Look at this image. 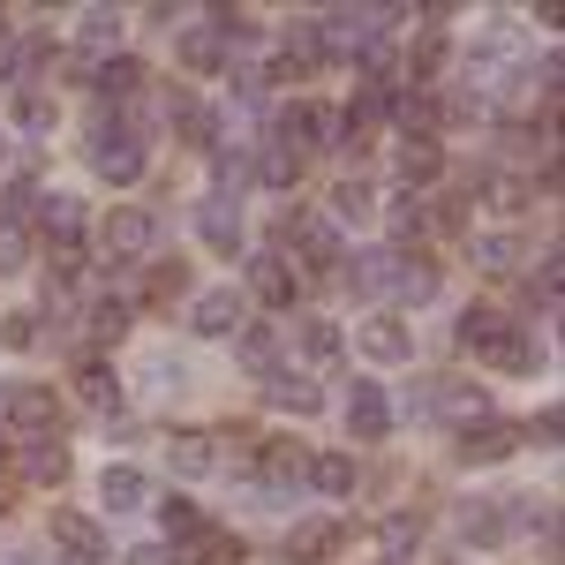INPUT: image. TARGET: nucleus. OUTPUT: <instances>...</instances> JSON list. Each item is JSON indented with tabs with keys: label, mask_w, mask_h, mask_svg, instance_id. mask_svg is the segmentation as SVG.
<instances>
[{
	"label": "nucleus",
	"mask_w": 565,
	"mask_h": 565,
	"mask_svg": "<svg viewBox=\"0 0 565 565\" xmlns=\"http://www.w3.org/2000/svg\"><path fill=\"white\" fill-rule=\"evenodd\" d=\"M98 242H106V257H114V264H143L151 249H159V218L143 212V204H121V212H106Z\"/></svg>",
	"instance_id": "1"
},
{
	"label": "nucleus",
	"mask_w": 565,
	"mask_h": 565,
	"mask_svg": "<svg viewBox=\"0 0 565 565\" xmlns=\"http://www.w3.org/2000/svg\"><path fill=\"white\" fill-rule=\"evenodd\" d=\"M430 415H452L460 430H476V423H490V392H482L476 377H437L430 385Z\"/></svg>",
	"instance_id": "2"
},
{
	"label": "nucleus",
	"mask_w": 565,
	"mask_h": 565,
	"mask_svg": "<svg viewBox=\"0 0 565 565\" xmlns=\"http://www.w3.org/2000/svg\"><path fill=\"white\" fill-rule=\"evenodd\" d=\"M90 167H98L106 181H136V174H143V143H136L129 129H114V121H106V129L90 136Z\"/></svg>",
	"instance_id": "3"
},
{
	"label": "nucleus",
	"mask_w": 565,
	"mask_h": 565,
	"mask_svg": "<svg viewBox=\"0 0 565 565\" xmlns=\"http://www.w3.org/2000/svg\"><path fill=\"white\" fill-rule=\"evenodd\" d=\"M521 452V430L513 423H476V430H460V460L468 468H498V460H513Z\"/></svg>",
	"instance_id": "4"
},
{
	"label": "nucleus",
	"mask_w": 565,
	"mask_h": 565,
	"mask_svg": "<svg viewBox=\"0 0 565 565\" xmlns=\"http://www.w3.org/2000/svg\"><path fill=\"white\" fill-rule=\"evenodd\" d=\"M348 430L362 437V445H377V437L392 430V399L370 377H354V392H348Z\"/></svg>",
	"instance_id": "5"
},
{
	"label": "nucleus",
	"mask_w": 565,
	"mask_h": 565,
	"mask_svg": "<svg viewBox=\"0 0 565 565\" xmlns=\"http://www.w3.org/2000/svg\"><path fill=\"white\" fill-rule=\"evenodd\" d=\"M8 415H15V430H23V437H61V407H53V392H45V385L8 392Z\"/></svg>",
	"instance_id": "6"
},
{
	"label": "nucleus",
	"mask_w": 565,
	"mask_h": 565,
	"mask_svg": "<svg viewBox=\"0 0 565 565\" xmlns=\"http://www.w3.org/2000/svg\"><path fill=\"white\" fill-rule=\"evenodd\" d=\"M53 543H61V551H68L76 565H98V558H106V535H98V521H84V513H68V505L53 513Z\"/></svg>",
	"instance_id": "7"
},
{
	"label": "nucleus",
	"mask_w": 565,
	"mask_h": 565,
	"mask_svg": "<svg viewBox=\"0 0 565 565\" xmlns=\"http://www.w3.org/2000/svg\"><path fill=\"white\" fill-rule=\"evenodd\" d=\"M204 340H234L242 332V295H226V287H212V295H196V317H189Z\"/></svg>",
	"instance_id": "8"
},
{
	"label": "nucleus",
	"mask_w": 565,
	"mask_h": 565,
	"mask_svg": "<svg viewBox=\"0 0 565 565\" xmlns=\"http://www.w3.org/2000/svg\"><path fill=\"white\" fill-rule=\"evenodd\" d=\"M437 174H445V143H437V136H407V143H399V181H407V189H430Z\"/></svg>",
	"instance_id": "9"
},
{
	"label": "nucleus",
	"mask_w": 565,
	"mask_h": 565,
	"mask_svg": "<svg viewBox=\"0 0 565 565\" xmlns=\"http://www.w3.org/2000/svg\"><path fill=\"white\" fill-rule=\"evenodd\" d=\"M362 354H370V362H407V354H415V332H407L399 317H370V324H362Z\"/></svg>",
	"instance_id": "10"
},
{
	"label": "nucleus",
	"mask_w": 565,
	"mask_h": 565,
	"mask_svg": "<svg viewBox=\"0 0 565 565\" xmlns=\"http://www.w3.org/2000/svg\"><path fill=\"white\" fill-rule=\"evenodd\" d=\"M167 460H174V476L196 482V476H212V468H218V445L204 430H174V437H167Z\"/></svg>",
	"instance_id": "11"
},
{
	"label": "nucleus",
	"mask_w": 565,
	"mask_h": 565,
	"mask_svg": "<svg viewBox=\"0 0 565 565\" xmlns=\"http://www.w3.org/2000/svg\"><path fill=\"white\" fill-rule=\"evenodd\" d=\"M392 271H399V249H354L348 287L354 295H392Z\"/></svg>",
	"instance_id": "12"
},
{
	"label": "nucleus",
	"mask_w": 565,
	"mask_h": 565,
	"mask_svg": "<svg viewBox=\"0 0 565 565\" xmlns=\"http://www.w3.org/2000/svg\"><path fill=\"white\" fill-rule=\"evenodd\" d=\"M143 490H151L143 468L121 460V468H106V476H98V505H106V513H136V505H143Z\"/></svg>",
	"instance_id": "13"
},
{
	"label": "nucleus",
	"mask_w": 565,
	"mask_h": 565,
	"mask_svg": "<svg viewBox=\"0 0 565 565\" xmlns=\"http://www.w3.org/2000/svg\"><path fill=\"white\" fill-rule=\"evenodd\" d=\"M196 234H204V242H212L218 257H234V249H242V212H234V204H226V196H212V204H204V212H196Z\"/></svg>",
	"instance_id": "14"
},
{
	"label": "nucleus",
	"mask_w": 565,
	"mask_h": 565,
	"mask_svg": "<svg viewBox=\"0 0 565 565\" xmlns=\"http://www.w3.org/2000/svg\"><path fill=\"white\" fill-rule=\"evenodd\" d=\"M249 287H257V302L287 309V302H295V264H287V257H257V264H249Z\"/></svg>",
	"instance_id": "15"
},
{
	"label": "nucleus",
	"mask_w": 565,
	"mask_h": 565,
	"mask_svg": "<svg viewBox=\"0 0 565 565\" xmlns=\"http://www.w3.org/2000/svg\"><path fill=\"white\" fill-rule=\"evenodd\" d=\"M505 332H513V324H505L498 309H460V324H452V340H460V348H476V354H490Z\"/></svg>",
	"instance_id": "16"
},
{
	"label": "nucleus",
	"mask_w": 565,
	"mask_h": 565,
	"mask_svg": "<svg viewBox=\"0 0 565 565\" xmlns=\"http://www.w3.org/2000/svg\"><path fill=\"white\" fill-rule=\"evenodd\" d=\"M332 551H340V527H324V521H302L295 535H287V558L295 565H324Z\"/></svg>",
	"instance_id": "17"
},
{
	"label": "nucleus",
	"mask_w": 565,
	"mask_h": 565,
	"mask_svg": "<svg viewBox=\"0 0 565 565\" xmlns=\"http://www.w3.org/2000/svg\"><path fill=\"white\" fill-rule=\"evenodd\" d=\"M76 45H84V53H121V15H114V8H84Z\"/></svg>",
	"instance_id": "18"
},
{
	"label": "nucleus",
	"mask_w": 565,
	"mask_h": 565,
	"mask_svg": "<svg viewBox=\"0 0 565 565\" xmlns=\"http://www.w3.org/2000/svg\"><path fill=\"white\" fill-rule=\"evenodd\" d=\"M76 399H84V407H121V377H114V362H84V370H76Z\"/></svg>",
	"instance_id": "19"
},
{
	"label": "nucleus",
	"mask_w": 565,
	"mask_h": 565,
	"mask_svg": "<svg viewBox=\"0 0 565 565\" xmlns=\"http://www.w3.org/2000/svg\"><path fill=\"white\" fill-rule=\"evenodd\" d=\"M234 354H242L257 377H271V362H279V332H271V324H242V332H234Z\"/></svg>",
	"instance_id": "20"
},
{
	"label": "nucleus",
	"mask_w": 565,
	"mask_h": 565,
	"mask_svg": "<svg viewBox=\"0 0 565 565\" xmlns=\"http://www.w3.org/2000/svg\"><path fill=\"white\" fill-rule=\"evenodd\" d=\"M23 476L31 482H68V445H53V437L23 445Z\"/></svg>",
	"instance_id": "21"
},
{
	"label": "nucleus",
	"mask_w": 565,
	"mask_h": 565,
	"mask_svg": "<svg viewBox=\"0 0 565 565\" xmlns=\"http://www.w3.org/2000/svg\"><path fill=\"white\" fill-rule=\"evenodd\" d=\"M460 535H468V543H498V535H505L498 498H468V505H460Z\"/></svg>",
	"instance_id": "22"
},
{
	"label": "nucleus",
	"mask_w": 565,
	"mask_h": 565,
	"mask_svg": "<svg viewBox=\"0 0 565 565\" xmlns=\"http://www.w3.org/2000/svg\"><path fill=\"white\" fill-rule=\"evenodd\" d=\"M392 295H399V302H430V295H437V264L399 257V271H392Z\"/></svg>",
	"instance_id": "23"
},
{
	"label": "nucleus",
	"mask_w": 565,
	"mask_h": 565,
	"mask_svg": "<svg viewBox=\"0 0 565 565\" xmlns=\"http://www.w3.org/2000/svg\"><path fill=\"white\" fill-rule=\"evenodd\" d=\"M90 84H98V90H114V98H129V90L143 84V61H136V53H106Z\"/></svg>",
	"instance_id": "24"
},
{
	"label": "nucleus",
	"mask_w": 565,
	"mask_h": 565,
	"mask_svg": "<svg viewBox=\"0 0 565 565\" xmlns=\"http://www.w3.org/2000/svg\"><path fill=\"white\" fill-rule=\"evenodd\" d=\"M218 61H226V39H218V31H181V68L212 76Z\"/></svg>",
	"instance_id": "25"
},
{
	"label": "nucleus",
	"mask_w": 565,
	"mask_h": 565,
	"mask_svg": "<svg viewBox=\"0 0 565 565\" xmlns=\"http://www.w3.org/2000/svg\"><path fill=\"white\" fill-rule=\"evenodd\" d=\"M377 212V189L362 174H348V181H332V218H370Z\"/></svg>",
	"instance_id": "26"
},
{
	"label": "nucleus",
	"mask_w": 565,
	"mask_h": 565,
	"mask_svg": "<svg viewBox=\"0 0 565 565\" xmlns=\"http://www.w3.org/2000/svg\"><path fill=\"white\" fill-rule=\"evenodd\" d=\"M309 482H317L324 498H348L354 490V460L348 452H324V460H309Z\"/></svg>",
	"instance_id": "27"
},
{
	"label": "nucleus",
	"mask_w": 565,
	"mask_h": 565,
	"mask_svg": "<svg viewBox=\"0 0 565 565\" xmlns=\"http://www.w3.org/2000/svg\"><path fill=\"white\" fill-rule=\"evenodd\" d=\"M39 218H45V234H53V242H76V226H84L76 196H61V189H53V196L39 204Z\"/></svg>",
	"instance_id": "28"
},
{
	"label": "nucleus",
	"mask_w": 565,
	"mask_h": 565,
	"mask_svg": "<svg viewBox=\"0 0 565 565\" xmlns=\"http://www.w3.org/2000/svg\"><path fill=\"white\" fill-rule=\"evenodd\" d=\"M249 551H242V535H226V527H204L196 535V565H242Z\"/></svg>",
	"instance_id": "29"
},
{
	"label": "nucleus",
	"mask_w": 565,
	"mask_h": 565,
	"mask_svg": "<svg viewBox=\"0 0 565 565\" xmlns=\"http://www.w3.org/2000/svg\"><path fill=\"white\" fill-rule=\"evenodd\" d=\"M340 348H348L340 324H324V317H309V324H302V354H309V362H340Z\"/></svg>",
	"instance_id": "30"
},
{
	"label": "nucleus",
	"mask_w": 565,
	"mask_h": 565,
	"mask_svg": "<svg viewBox=\"0 0 565 565\" xmlns=\"http://www.w3.org/2000/svg\"><path fill=\"white\" fill-rule=\"evenodd\" d=\"M271 399H279V407H295V415H317V399H324V392L309 385V377H279V370H271Z\"/></svg>",
	"instance_id": "31"
},
{
	"label": "nucleus",
	"mask_w": 565,
	"mask_h": 565,
	"mask_svg": "<svg viewBox=\"0 0 565 565\" xmlns=\"http://www.w3.org/2000/svg\"><path fill=\"white\" fill-rule=\"evenodd\" d=\"M476 264H482V271H513V264H521V242H513V234H482Z\"/></svg>",
	"instance_id": "32"
},
{
	"label": "nucleus",
	"mask_w": 565,
	"mask_h": 565,
	"mask_svg": "<svg viewBox=\"0 0 565 565\" xmlns=\"http://www.w3.org/2000/svg\"><path fill=\"white\" fill-rule=\"evenodd\" d=\"M377 543H385L392 558H407V551H415V543H423V521H415V513H392V521L377 527Z\"/></svg>",
	"instance_id": "33"
},
{
	"label": "nucleus",
	"mask_w": 565,
	"mask_h": 565,
	"mask_svg": "<svg viewBox=\"0 0 565 565\" xmlns=\"http://www.w3.org/2000/svg\"><path fill=\"white\" fill-rule=\"evenodd\" d=\"M159 521H167V543H181V535H204V513H196L189 498H167V505H159Z\"/></svg>",
	"instance_id": "34"
},
{
	"label": "nucleus",
	"mask_w": 565,
	"mask_h": 565,
	"mask_svg": "<svg viewBox=\"0 0 565 565\" xmlns=\"http://www.w3.org/2000/svg\"><path fill=\"white\" fill-rule=\"evenodd\" d=\"M174 121H181V136H189V143H212V106H196V98H174Z\"/></svg>",
	"instance_id": "35"
},
{
	"label": "nucleus",
	"mask_w": 565,
	"mask_h": 565,
	"mask_svg": "<svg viewBox=\"0 0 565 565\" xmlns=\"http://www.w3.org/2000/svg\"><path fill=\"white\" fill-rule=\"evenodd\" d=\"M264 181H271V189H287V181L302 174V151H287V143H271V151H264V167H257Z\"/></svg>",
	"instance_id": "36"
},
{
	"label": "nucleus",
	"mask_w": 565,
	"mask_h": 565,
	"mask_svg": "<svg viewBox=\"0 0 565 565\" xmlns=\"http://www.w3.org/2000/svg\"><path fill=\"white\" fill-rule=\"evenodd\" d=\"M15 129H23V136H45V129H53V106H45L39 90H23V98H15Z\"/></svg>",
	"instance_id": "37"
},
{
	"label": "nucleus",
	"mask_w": 565,
	"mask_h": 565,
	"mask_svg": "<svg viewBox=\"0 0 565 565\" xmlns=\"http://www.w3.org/2000/svg\"><path fill=\"white\" fill-rule=\"evenodd\" d=\"M482 362H498V370H535V348H527L521 332H505V340H498V348L482 354Z\"/></svg>",
	"instance_id": "38"
},
{
	"label": "nucleus",
	"mask_w": 565,
	"mask_h": 565,
	"mask_svg": "<svg viewBox=\"0 0 565 565\" xmlns=\"http://www.w3.org/2000/svg\"><path fill=\"white\" fill-rule=\"evenodd\" d=\"M0 348H8V354H31V348H39V324H31L23 309H15V317H0Z\"/></svg>",
	"instance_id": "39"
},
{
	"label": "nucleus",
	"mask_w": 565,
	"mask_h": 565,
	"mask_svg": "<svg viewBox=\"0 0 565 565\" xmlns=\"http://www.w3.org/2000/svg\"><path fill=\"white\" fill-rule=\"evenodd\" d=\"M392 234L399 242H423L430 234V204H392Z\"/></svg>",
	"instance_id": "40"
},
{
	"label": "nucleus",
	"mask_w": 565,
	"mask_h": 565,
	"mask_svg": "<svg viewBox=\"0 0 565 565\" xmlns=\"http://www.w3.org/2000/svg\"><path fill=\"white\" fill-rule=\"evenodd\" d=\"M521 204H527L521 174H490V212H521Z\"/></svg>",
	"instance_id": "41"
},
{
	"label": "nucleus",
	"mask_w": 565,
	"mask_h": 565,
	"mask_svg": "<svg viewBox=\"0 0 565 565\" xmlns=\"http://www.w3.org/2000/svg\"><path fill=\"white\" fill-rule=\"evenodd\" d=\"M249 174H257V167H249L242 151H218V189H234V196H242V189H249ZM234 196H226V204H234Z\"/></svg>",
	"instance_id": "42"
},
{
	"label": "nucleus",
	"mask_w": 565,
	"mask_h": 565,
	"mask_svg": "<svg viewBox=\"0 0 565 565\" xmlns=\"http://www.w3.org/2000/svg\"><path fill=\"white\" fill-rule=\"evenodd\" d=\"M90 332H98V340H121V332H129V302H98L90 309Z\"/></svg>",
	"instance_id": "43"
},
{
	"label": "nucleus",
	"mask_w": 565,
	"mask_h": 565,
	"mask_svg": "<svg viewBox=\"0 0 565 565\" xmlns=\"http://www.w3.org/2000/svg\"><path fill=\"white\" fill-rule=\"evenodd\" d=\"M399 121H407V129H430V121H437V98H430V90L399 98Z\"/></svg>",
	"instance_id": "44"
},
{
	"label": "nucleus",
	"mask_w": 565,
	"mask_h": 565,
	"mask_svg": "<svg viewBox=\"0 0 565 565\" xmlns=\"http://www.w3.org/2000/svg\"><path fill=\"white\" fill-rule=\"evenodd\" d=\"M181 287H189V271H181V264H159V271H151V302H174Z\"/></svg>",
	"instance_id": "45"
},
{
	"label": "nucleus",
	"mask_w": 565,
	"mask_h": 565,
	"mask_svg": "<svg viewBox=\"0 0 565 565\" xmlns=\"http://www.w3.org/2000/svg\"><path fill=\"white\" fill-rule=\"evenodd\" d=\"M23 249H31L23 226H0V271H23Z\"/></svg>",
	"instance_id": "46"
},
{
	"label": "nucleus",
	"mask_w": 565,
	"mask_h": 565,
	"mask_svg": "<svg viewBox=\"0 0 565 565\" xmlns=\"http://www.w3.org/2000/svg\"><path fill=\"white\" fill-rule=\"evenodd\" d=\"M129 565H181V551H174V543H136Z\"/></svg>",
	"instance_id": "47"
},
{
	"label": "nucleus",
	"mask_w": 565,
	"mask_h": 565,
	"mask_svg": "<svg viewBox=\"0 0 565 565\" xmlns=\"http://www.w3.org/2000/svg\"><path fill=\"white\" fill-rule=\"evenodd\" d=\"M0 53H8V23H0Z\"/></svg>",
	"instance_id": "48"
},
{
	"label": "nucleus",
	"mask_w": 565,
	"mask_h": 565,
	"mask_svg": "<svg viewBox=\"0 0 565 565\" xmlns=\"http://www.w3.org/2000/svg\"><path fill=\"white\" fill-rule=\"evenodd\" d=\"M0 460H8V437H0Z\"/></svg>",
	"instance_id": "49"
}]
</instances>
